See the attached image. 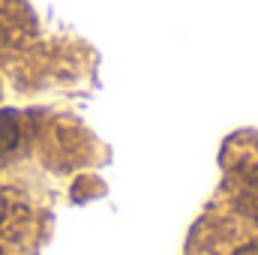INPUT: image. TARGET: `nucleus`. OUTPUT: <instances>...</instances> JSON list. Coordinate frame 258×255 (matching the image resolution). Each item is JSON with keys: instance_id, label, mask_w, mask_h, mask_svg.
<instances>
[{"instance_id": "f257e3e1", "label": "nucleus", "mask_w": 258, "mask_h": 255, "mask_svg": "<svg viewBox=\"0 0 258 255\" xmlns=\"http://www.w3.org/2000/svg\"><path fill=\"white\" fill-rule=\"evenodd\" d=\"M21 138V123L15 111H0V156H6L9 150H15Z\"/></svg>"}]
</instances>
